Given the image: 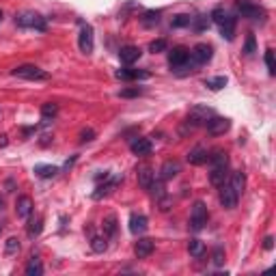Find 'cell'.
Instances as JSON below:
<instances>
[{
    "mask_svg": "<svg viewBox=\"0 0 276 276\" xmlns=\"http://www.w3.org/2000/svg\"><path fill=\"white\" fill-rule=\"evenodd\" d=\"M22 132H24V136H30V134H35V132H37V127H24Z\"/></svg>",
    "mask_w": 276,
    "mask_h": 276,
    "instance_id": "46",
    "label": "cell"
},
{
    "mask_svg": "<svg viewBox=\"0 0 276 276\" xmlns=\"http://www.w3.org/2000/svg\"><path fill=\"white\" fill-rule=\"evenodd\" d=\"M205 86H207V88H212V91H220V88L226 86V78H224V76L207 78V80H205Z\"/></svg>",
    "mask_w": 276,
    "mask_h": 276,
    "instance_id": "33",
    "label": "cell"
},
{
    "mask_svg": "<svg viewBox=\"0 0 276 276\" xmlns=\"http://www.w3.org/2000/svg\"><path fill=\"white\" fill-rule=\"evenodd\" d=\"M192 24L197 30H205L209 26V18L207 15H199V18H192Z\"/></svg>",
    "mask_w": 276,
    "mask_h": 276,
    "instance_id": "41",
    "label": "cell"
},
{
    "mask_svg": "<svg viewBox=\"0 0 276 276\" xmlns=\"http://www.w3.org/2000/svg\"><path fill=\"white\" fill-rule=\"evenodd\" d=\"M160 22V11H147L143 15V24L145 26H153V24Z\"/></svg>",
    "mask_w": 276,
    "mask_h": 276,
    "instance_id": "37",
    "label": "cell"
},
{
    "mask_svg": "<svg viewBox=\"0 0 276 276\" xmlns=\"http://www.w3.org/2000/svg\"><path fill=\"white\" fill-rule=\"evenodd\" d=\"M43 274V263L39 257H30V261L26 263V276H41Z\"/></svg>",
    "mask_w": 276,
    "mask_h": 276,
    "instance_id": "28",
    "label": "cell"
},
{
    "mask_svg": "<svg viewBox=\"0 0 276 276\" xmlns=\"http://www.w3.org/2000/svg\"><path fill=\"white\" fill-rule=\"evenodd\" d=\"M188 162L192 166H201V164H205L207 162V149H203V147H194L190 153H188Z\"/></svg>",
    "mask_w": 276,
    "mask_h": 276,
    "instance_id": "23",
    "label": "cell"
},
{
    "mask_svg": "<svg viewBox=\"0 0 276 276\" xmlns=\"http://www.w3.org/2000/svg\"><path fill=\"white\" fill-rule=\"evenodd\" d=\"M41 229H43V218H41V216L32 218V220L28 222V226H26V233H28V238H30V240L39 238V235H41Z\"/></svg>",
    "mask_w": 276,
    "mask_h": 276,
    "instance_id": "27",
    "label": "cell"
},
{
    "mask_svg": "<svg viewBox=\"0 0 276 276\" xmlns=\"http://www.w3.org/2000/svg\"><path fill=\"white\" fill-rule=\"evenodd\" d=\"M129 149H132L134 156H149L151 153V141L149 138H134L132 143H129Z\"/></svg>",
    "mask_w": 276,
    "mask_h": 276,
    "instance_id": "18",
    "label": "cell"
},
{
    "mask_svg": "<svg viewBox=\"0 0 276 276\" xmlns=\"http://www.w3.org/2000/svg\"><path fill=\"white\" fill-rule=\"evenodd\" d=\"M212 263H214V265H224V248H222V246H216V248H214Z\"/></svg>",
    "mask_w": 276,
    "mask_h": 276,
    "instance_id": "38",
    "label": "cell"
},
{
    "mask_svg": "<svg viewBox=\"0 0 276 276\" xmlns=\"http://www.w3.org/2000/svg\"><path fill=\"white\" fill-rule=\"evenodd\" d=\"M231 188L235 190V194H238V197H242V194H244V188H246V175L242 173V170H235V173L231 175Z\"/></svg>",
    "mask_w": 276,
    "mask_h": 276,
    "instance_id": "22",
    "label": "cell"
},
{
    "mask_svg": "<svg viewBox=\"0 0 276 276\" xmlns=\"http://www.w3.org/2000/svg\"><path fill=\"white\" fill-rule=\"evenodd\" d=\"M166 50H168L166 39H156V41L149 43V52H153V54H160V52H166Z\"/></svg>",
    "mask_w": 276,
    "mask_h": 276,
    "instance_id": "35",
    "label": "cell"
},
{
    "mask_svg": "<svg viewBox=\"0 0 276 276\" xmlns=\"http://www.w3.org/2000/svg\"><path fill=\"white\" fill-rule=\"evenodd\" d=\"M121 179H123V175H121V177H115V179H110V181L102 183V186H97V190L93 192V199H95V201H100L102 197H108V194L117 188V183H119Z\"/></svg>",
    "mask_w": 276,
    "mask_h": 276,
    "instance_id": "20",
    "label": "cell"
},
{
    "mask_svg": "<svg viewBox=\"0 0 276 276\" xmlns=\"http://www.w3.org/2000/svg\"><path fill=\"white\" fill-rule=\"evenodd\" d=\"M220 35L226 39V41H233V37H235V18L229 13L226 18L222 20L220 24Z\"/></svg>",
    "mask_w": 276,
    "mask_h": 276,
    "instance_id": "21",
    "label": "cell"
},
{
    "mask_svg": "<svg viewBox=\"0 0 276 276\" xmlns=\"http://www.w3.org/2000/svg\"><path fill=\"white\" fill-rule=\"evenodd\" d=\"M207 162L212 166H220V164H229V158H226L224 149H214L212 153H207Z\"/></svg>",
    "mask_w": 276,
    "mask_h": 276,
    "instance_id": "26",
    "label": "cell"
},
{
    "mask_svg": "<svg viewBox=\"0 0 276 276\" xmlns=\"http://www.w3.org/2000/svg\"><path fill=\"white\" fill-rule=\"evenodd\" d=\"M153 250H156V242L149 240V238H141L134 244V253H136L138 259H147Z\"/></svg>",
    "mask_w": 276,
    "mask_h": 276,
    "instance_id": "13",
    "label": "cell"
},
{
    "mask_svg": "<svg viewBox=\"0 0 276 276\" xmlns=\"http://www.w3.org/2000/svg\"><path fill=\"white\" fill-rule=\"evenodd\" d=\"M209 117H214V110H212V108L197 106V108H194L190 115H188V119H186V125H188L190 129H194L197 125H205V121H207Z\"/></svg>",
    "mask_w": 276,
    "mask_h": 276,
    "instance_id": "7",
    "label": "cell"
},
{
    "mask_svg": "<svg viewBox=\"0 0 276 276\" xmlns=\"http://www.w3.org/2000/svg\"><path fill=\"white\" fill-rule=\"evenodd\" d=\"M149 226V220L145 214H132L129 216V231H132L134 235H143L145 231H147Z\"/></svg>",
    "mask_w": 276,
    "mask_h": 276,
    "instance_id": "15",
    "label": "cell"
},
{
    "mask_svg": "<svg viewBox=\"0 0 276 276\" xmlns=\"http://www.w3.org/2000/svg\"><path fill=\"white\" fill-rule=\"evenodd\" d=\"M56 115H59V106H56V104L48 102V104H43V106H41V121H43V123H50Z\"/></svg>",
    "mask_w": 276,
    "mask_h": 276,
    "instance_id": "29",
    "label": "cell"
},
{
    "mask_svg": "<svg viewBox=\"0 0 276 276\" xmlns=\"http://www.w3.org/2000/svg\"><path fill=\"white\" fill-rule=\"evenodd\" d=\"M207 224V207L203 201H197L190 209V229L192 231H201Z\"/></svg>",
    "mask_w": 276,
    "mask_h": 276,
    "instance_id": "4",
    "label": "cell"
},
{
    "mask_svg": "<svg viewBox=\"0 0 276 276\" xmlns=\"http://www.w3.org/2000/svg\"><path fill=\"white\" fill-rule=\"evenodd\" d=\"M244 52H246L248 56L257 52V45H255V35H248V37H246V45H244Z\"/></svg>",
    "mask_w": 276,
    "mask_h": 276,
    "instance_id": "43",
    "label": "cell"
},
{
    "mask_svg": "<svg viewBox=\"0 0 276 276\" xmlns=\"http://www.w3.org/2000/svg\"><path fill=\"white\" fill-rule=\"evenodd\" d=\"M212 56H214V50H212V45H207V43H197L190 50V61L197 65V67L207 65L209 61H212Z\"/></svg>",
    "mask_w": 276,
    "mask_h": 276,
    "instance_id": "5",
    "label": "cell"
},
{
    "mask_svg": "<svg viewBox=\"0 0 276 276\" xmlns=\"http://www.w3.org/2000/svg\"><path fill=\"white\" fill-rule=\"evenodd\" d=\"M35 173L41 177V179H50V177H56L61 173L59 166H52V164H37L35 166Z\"/></svg>",
    "mask_w": 276,
    "mask_h": 276,
    "instance_id": "24",
    "label": "cell"
},
{
    "mask_svg": "<svg viewBox=\"0 0 276 276\" xmlns=\"http://www.w3.org/2000/svg\"><path fill=\"white\" fill-rule=\"evenodd\" d=\"M226 175H229V164H220V166H212L209 170V183L220 188V186L226 181Z\"/></svg>",
    "mask_w": 276,
    "mask_h": 276,
    "instance_id": "14",
    "label": "cell"
},
{
    "mask_svg": "<svg viewBox=\"0 0 276 276\" xmlns=\"http://www.w3.org/2000/svg\"><path fill=\"white\" fill-rule=\"evenodd\" d=\"M226 15H229V13H226V11L222 9V7H216V9L212 11V15H209V18H212V20L218 24V26H220V24H222V20L226 18Z\"/></svg>",
    "mask_w": 276,
    "mask_h": 276,
    "instance_id": "40",
    "label": "cell"
},
{
    "mask_svg": "<svg viewBox=\"0 0 276 276\" xmlns=\"http://www.w3.org/2000/svg\"><path fill=\"white\" fill-rule=\"evenodd\" d=\"M0 233H3V224H0Z\"/></svg>",
    "mask_w": 276,
    "mask_h": 276,
    "instance_id": "50",
    "label": "cell"
},
{
    "mask_svg": "<svg viewBox=\"0 0 276 276\" xmlns=\"http://www.w3.org/2000/svg\"><path fill=\"white\" fill-rule=\"evenodd\" d=\"M205 127H207V132L212 134V136H222L224 132H229V127H231V121L229 119H224V117H209L205 121Z\"/></svg>",
    "mask_w": 276,
    "mask_h": 276,
    "instance_id": "8",
    "label": "cell"
},
{
    "mask_svg": "<svg viewBox=\"0 0 276 276\" xmlns=\"http://www.w3.org/2000/svg\"><path fill=\"white\" fill-rule=\"evenodd\" d=\"M218 199H220V205L224 209H233L235 205H238V201H240V197L231 188V183H226V181L220 186V197H218Z\"/></svg>",
    "mask_w": 276,
    "mask_h": 276,
    "instance_id": "10",
    "label": "cell"
},
{
    "mask_svg": "<svg viewBox=\"0 0 276 276\" xmlns=\"http://www.w3.org/2000/svg\"><path fill=\"white\" fill-rule=\"evenodd\" d=\"M78 48H80V52H84V54H91V52H93V48H95V35H93V26H91V24H82V28H80Z\"/></svg>",
    "mask_w": 276,
    "mask_h": 276,
    "instance_id": "6",
    "label": "cell"
},
{
    "mask_svg": "<svg viewBox=\"0 0 276 276\" xmlns=\"http://www.w3.org/2000/svg\"><path fill=\"white\" fill-rule=\"evenodd\" d=\"M168 65L175 71H179V69L194 71V69H197V65L190 61V50H188V48H181V45L179 48H173V50L168 52Z\"/></svg>",
    "mask_w": 276,
    "mask_h": 276,
    "instance_id": "1",
    "label": "cell"
},
{
    "mask_svg": "<svg viewBox=\"0 0 276 276\" xmlns=\"http://www.w3.org/2000/svg\"><path fill=\"white\" fill-rule=\"evenodd\" d=\"M265 65H267L270 76H274L276 74V63H274V52L272 50H265Z\"/></svg>",
    "mask_w": 276,
    "mask_h": 276,
    "instance_id": "42",
    "label": "cell"
},
{
    "mask_svg": "<svg viewBox=\"0 0 276 276\" xmlns=\"http://www.w3.org/2000/svg\"><path fill=\"white\" fill-rule=\"evenodd\" d=\"M91 248H93V253H106L108 238H106V235H93V238H91Z\"/></svg>",
    "mask_w": 276,
    "mask_h": 276,
    "instance_id": "31",
    "label": "cell"
},
{
    "mask_svg": "<svg viewBox=\"0 0 276 276\" xmlns=\"http://www.w3.org/2000/svg\"><path fill=\"white\" fill-rule=\"evenodd\" d=\"M104 235L106 238H117V216H108L104 220Z\"/></svg>",
    "mask_w": 276,
    "mask_h": 276,
    "instance_id": "32",
    "label": "cell"
},
{
    "mask_svg": "<svg viewBox=\"0 0 276 276\" xmlns=\"http://www.w3.org/2000/svg\"><path fill=\"white\" fill-rule=\"evenodd\" d=\"M141 56H143V52H141V48H138V45H123L119 50V59H121V63H125V65H134Z\"/></svg>",
    "mask_w": 276,
    "mask_h": 276,
    "instance_id": "12",
    "label": "cell"
},
{
    "mask_svg": "<svg viewBox=\"0 0 276 276\" xmlns=\"http://www.w3.org/2000/svg\"><path fill=\"white\" fill-rule=\"evenodd\" d=\"M93 138H95V129H91V127H86L80 132V143H91Z\"/></svg>",
    "mask_w": 276,
    "mask_h": 276,
    "instance_id": "44",
    "label": "cell"
},
{
    "mask_svg": "<svg viewBox=\"0 0 276 276\" xmlns=\"http://www.w3.org/2000/svg\"><path fill=\"white\" fill-rule=\"evenodd\" d=\"M5 253L7 255H18L20 253V240L18 238H9V240H7L5 242Z\"/></svg>",
    "mask_w": 276,
    "mask_h": 276,
    "instance_id": "34",
    "label": "cell"
},
{
    "mask_svg": "<svg viewBox=\"0 0 276 276\" xmlns=\"http://www.w3.org/2000/svg\"><path fill=\"white\" fill-rule=\"evenodd\" d=\"M173 28H183V26H192V18L190 15H177V18L170 22Z\"/></svg>",
    "mask_w": 276,
    "mask_h": 276,
    "instance_id": "36",
    "label": "cell"
},
{
    "mask_svg": "<svg viewBox=\"0 0 276 276\" xmlns=\"http://www.w3.org/2000/svg\"><path fill=\"white\" fill-rule=\"evenodd\" d=\"M138 95H143V88L141 86H129V88L119 91V97H125V100H129V97H138Z\"/></svg>",
    "mask_w": 276,
    "mask_h": 276,
    "instance_id": "39",
    "label": "cell"
},
{
    "mask_svg": "<svg viewBox=\"0 0 276 276\" xmlns=\"http://www.w3.org/2000/svg\"><path fill=\"white\" fill-rule=\"evenodd\" d=\"M115 76L119 80H147L149 78V71L145 69H132V67H121L115 71Z\"/></svg>",
    "mask_w": 276,
    "mask_h": 276,
    "instance_id": "11",
    "label": "cell"
},
{
    "mask_svg": "<svg viewBox=\"0 0 276 276\" xmlns=\"http://www.w3.org/2000/svg\"><path fill=\"white\" fill-rule=\"evenodd\" d=\"M13 190V181L9 179V181H7V192H11Z\"/></svg>",
    "mask_w": 276,
    "mask_h": 276,
    "instance_id": "48",
    "label": "cell"
},
{
    "mask_svg": "<svg viewBox=\"0 0 276 276\" xmlns=\"http://www.w3.org/2000/svg\"><path fill=\"white\" fill-rule=\"evenodd\" d=\"M0 147H7V136H5V134L0 136Z\"/></svg>",
    "mask_w": 276,
    "mask_h": 276,
    "instance_id": "47",
    "label": "cell"
},
{
    "mask_svg": "<svg viewBox=\"0 0 276 276\" xmlns=\"http://www.w3.org/2000/svg\"><path fill=\"white\" fill-rule=\"evenodd\" d=\"M15 214H18V218H22V220L30 218V214H32V199L30 197H18V201H15Z\"/></svg>",
    "mask_w": 276,
    "mask_h": 276,
    "instance_id": "16",
    "label": "cell"
},
{
    "mask_svg": "<svg viewBox=\"0 0 276 276\" xmlns=\"http://www.w3.org/2000/svg\"><path fill=\"white\" fill-rule=\"evenodd\" d=\"M205 244H203V242L201 240H190L188 242V253L194 257V259H201L203 255H205Z\"/></svg>",
    "mask_w": 276,
    "mask_h": 276,
    "instance_id": "30",
    "label": "cell"
},
{
    "mask_svg": "<svg viewBox=\"0 0 276 276\" xmlns=\"http://www.w3.org/2000/svg\"><path fill=\"white\" fill-rule=\"evenodd\" d=\"M147 190H149V194H151V197L156 199V201H162V199L166 197V190H164V179H162V177H160V179H153V181H151V186H149Z\"/></svg>",
    "mask_w": 276,
    "mask_h": 276,
    "instance_id": "25",
    "label": "cell"
},
{
    "mask_svg": "<svg viewBox=\"0 0 276 276\" xmlns=\"http://www.w3.org/2000/svg\"><path fill=\"white\" fill-rule=\"evenodd\" d=\"M11 76L15 78H22V80H32V82H41V80H48V71H43L41 67L37 65H20L11 71Z\"/></svg>",
    "mask_w": 276,
    "mask_h": 276,
    "instance_id": "2",
    "label": "cell"
},
{
    "mask_svg": "<svg viewBox=\"0 0 276 276\" xmlns=\"http://www.w3.org/2000/svg\"><path fill=\"white\" fill-rule=\"evenodd\" d=\"M136 177H138V186H141L143 190H147L151 186V181L156 179V173H153V168H149V166H141Z\"/></svg>",
    "mask_w": 276,
    "mask_h": 276,
    "instance_id": "19",
    "label": "cell"
},
{
    "mask_svg": "<svg viewBox=\"0 0 276 276\" xmlns=\"http://www.w3.org/2000/svg\"><path fill=\"white\" fill-rule=\"evenodd\" d=\"M238 11L242 13V18H248V20H263V15H265V11L261 9V7L248 3V0H240Z\"/></svg>",
    "mask_w": 276,
    "mask_h": 276,
    "instance_id": "9",
    "label": "cell"
},
{
    "mask_svg": "<svg viewBox=\"0 0 276 276\" xmlns=\"http://www.w3.org/2000/svg\"><path fill=\"white\" fill-rule=\"evenodd\" d=\"M3 209H5V199L0 197V212H3Z\"/></svg>",
    "mask_w": 276,
    "mask_h": 276,
    "instance_id": "49",
    "label": "cell"
},
{
    "mask_svg": "<svg viewBox=\"0 0 276 276\" xmlns=\"http://www.w3.org/2000/svg\"><path fill=\"white\" fill-rule=\"evenodd\" d=\"M181 173V164L177 160H168V162H164V164H162V168H160V177L162 179H173V177H177Z\"/></svg>",
    "mask_w": 276,
    "mask_h": 276,
    "instance_id": "17",
    "label": "cell"
},
{
    "mask_svg": "<svg viewBox=\"0 0 276 276\" xmlns=\"http://www.w3.org/2000/svg\"><path fill=\"white\" fill-rule=\"evenodd\" d=\"M0 20H3V11H0Z\"/></svg>",
    "mask_w": 276,
    "mask_h": 276,
    "instance_id": "51",
    "label": "cell"
},
{
    "mask_svg": "<svg viewBox=\"0 0 276 276\" xmlns=\"http://www.w3.org/2000/svg\"><path fill=\"white\" fill-rule=\"evenodd\" d=\"M263 248L265 250H272L274 248V238H272V235H267V238L263 240Z\"/></svg>",
    "mask_w": 276,
    "mask_h": 276,
    "instance_id": "45",
    "label": "cell"
},
{
    "mask_svg": "<svg viewBox=\"0 0 276 276\" xmlns=\"http://www.w3.org/2000/svg\"><path fill=\"white\" fill-rule=\"evenodd\" d=\"M15 24L22 28H35V30H45V20L35 11H24L15 15Z\"/></svg>",
    "mask_w": 276,
    "mask_h": 276,
    "instance_id": "3",
    "label": "cell"
}]
</instances>
